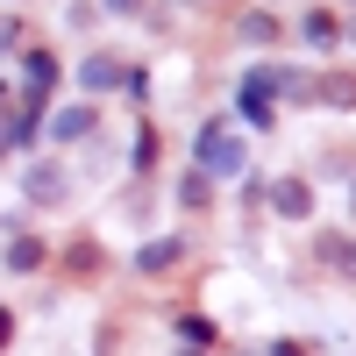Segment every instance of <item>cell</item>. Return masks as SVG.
Masks as SVG:
<instances>
[{"instance_id": "obj_1", "label": "cell", "mask_w": 356, "mask_h": 356, "mask_svg": "<svg viewBox=\"0 0 356 356\" xmlns=\"http://www.w3.org/2000/svg\"><path fill=\"white\" fill-rule=\"evenodd\" d=\"M193 164L207 178H243L250 171V150H243V136L214 114V122H200V136H193Z\"/></svg>"}, {"instance_id": "obj_2", "label": "cell", "mask_w": 356, "mask_h": 356, "mask_svg": "<svg viewBox=\"0 0 356 356\" xmlns=\"http://www.w3.org/2000/svg\"><path fill=\"white\" fill-rule=\"evenodd\" d=\"M22 193H29V207H65V200H72V171L43 157V164L22 171Z\"/></svg>"}, {"instance_id": "obj_3", "label": "cell", "mask_w": 356, "mask_h": 356, "mask_svg": "<svg viewBox=\"0 0 356 356\" xmlns=\"http://www.w3.org/2000/svg\"><path fill=\"white\" fill-rule=\"evenodd\" d=\"M171 264H186V228H171V235H150V243L136 250V271H143V278H164Z\"/></svg>"}, {"instance_id": "obj_4", "label": "cell", "mask_w": 356, "mask_h": 356, "mask_svg": "<svg viewBox=\"0 0 356 356\" xmlns=\"http://www.w3.org/2000/svg\"><path fill=\"white\" fill-rule=\"evenodd\" d=\"M243 79L264 86V93H285V100H314V79H307V72H292V65H250Z\"/></svg>"}, {"instance_id": "obj_5", "label": "cell", "mask_w": 356, "mask_h": 356, "mask_svg": "<svg viewBox=\"0 0 356 356\" xmlns=\"http://www.w3.org/2000/svg\"><path fill=\"white\" fill-rule=\"evenodd\" d=\"M79 86L86 93H122V86H136V72L122 57H79Z\"/></svg>"}, {"instance_id": "obj_6", "label": "cell", "mask_w": 356, "mask_h": 356, "mask_svg": "<svg viewBox=\"0 0 356 356\" xmlns=\"http://www.w3.org/2000/svg\"><path fill=\"white\" fill-rule=\"evenodd\" d=\"M271 214L278 221H307L314 214V186H307V178H278V186H271Z\"/></svg>"}, {"instance_id": "obj_7", "label": "cell", "mask_w": 356, "mask_h": 356, "mask_svg": "<svg viewBox=\"0 0 356 356\" xmlns=\"http://www.w3.org/2000/svg\"><path fill=\"white\" fill-rule=\"evenodd\" d=\"M235 114H243L250 129H271V122H278V114H271V93H264V86H250V79L235 86Z\"/></svg>"}, {"instance_id": "obj_8", "label": "cell", "mask_w": 356, "mask_h": 356, "mask_svg": "<svg viewBox=\"0 0 356 356\" xmlns=\"http://www.w3.org/2000/svg\"><path fill=\"white\" fill-rule=\"evenodd\" d=\"M43 129H50L57 143H79V136H93V107H86V100H79V107H57Z\"/></svg>"}, {"instance_id": "obj_9", "label": "cell", "mask_w": 356, "mask_h": 356, "mask_svg": "<svg viewBox=\"0 0 356 356\" xmlns=\"http://www.w3.org/2000/svg\"><path fill=\"white\" fill-rule=\"evenodd\" d=\"M300 36H307L314 50H335V43H342V22H335L328 8H307V15H300Z\"/></svg>"}, {"instance_id": "obj_10", "label": "cell", "mask_w": 356, "mask_h": 356, "mask_svg": "<svg viewBox=\"0 0 356 356\" xmlns=\"http://www.w3.org/2000/svg\"><path fill=\"white\" fill-rule=\"evenodd\" d=\"M314 93L328 100V107H356V79H349V72H328V79L314 86Z\"/></svg>"}, {"instance_id": "obj_11", "label": "cell", "mask_w": 356, "mask_h": 356, "mask_svg": "<svg viewBox=\"0 0 356 356\" xmlns=\"http://www.w3.org/2000/svg\"><path fill=\"white\" fill-rule=\"evenodd\" d=\"M36 264H43V243L36 235H15L8 243V271H36Z\"/></svg>"}, {"instance_id": "obj_12", "label": "cell", "mask_w": 356, "mask_h": 356, "mask_svg": "<svg viewBox=\"0 0 356 356\" xmlns=\"http://www.w3.org/2000/svg\"><path fill=\"white\" fill-rule=\"evenodd\" d=\"M243 43H278V15L250 8V15H243Z\"/></svg>"}, {"instance_id": "obj_13", "label": "cell", "mask_w": 356, "mask_h": 356, "mask_svg": "<svg viewBox=\"0 0 356 356\" xmlns=\"http://www.w3.org/2000/svg\"><path fill=\"white\" fill-rule=\"evenodd\" d=\"M178 207H193V214L207 207V171H200V164H193L186 178H178Z\"/></svg>"}, {"instance_id": "obj_14", "label": "cell", "mask_w": 356, "mask_h": 356, "mask_svg": "<svg viewBox=\"0 0 356 356\" xmlns=\"http://www.w3.org/2000/svg\"><path fill=\"white\" fill-rule=\"evenodd\" d=\"M178 342H193V349H207V342H214V328H207L200 314H186V321H178Z\"/></svg>"}, {"instance_id": "obj_15", "label": "cell", "mask_w": 356, "mask_h": 356, "mask_svg": "<svg viewBox=\"0 0 356 356\" xmlns=\"http://www.w3.org/2000/svg\"><path fill=\"white\" fill-rule=\"evenodd\" d=\"M15 150V107H0V157Z\"/></svg>"}, {"instance_id": "obj_16", "label": "cell", "mask_w": 356, "mask_h": 356, "mask_svg": "<svg viewBox=\"0 0 356 356\" xmlns=\"http://www.w3.org/2000/svg\"><path fill=\"white\" fill-rule=\"evenodd\" d=\"M328 257L342 264V271H356V243H328Z\"/></svg>"}, {"instance_id": "obj_17", "label": "cell", "mask_w": 356, "mask_h": 356, "mask_svg": "<svg viewBox=\"0 0 356 356\" xmlns=\"http://www.w3.org/2000/svg\"><path fill=\"white\" fill-rule=\"evenodd\" d=\"M107 15H143V0H100Z\"/></svg>"}, {"instance_id": "obj_18", "label": "cell", "mask_w": 356, "mask_h": 356, "mask_svg": "<svg viewBox=\"0 0 356 356\" xmlns=\"http://www.w3.org/2000/svg\"><path fill=\"white\" fill-rule=\"evenodd\" d=\"M8 342H15V314L0 307V349H8Z\"/></svg>"}, {"instance_id": "obj_19", "label": "cell", "mask_w": 356, "mask_h": 356, "mask_svg": "<svg viewBox=\"0 0 356 356\" xmlns=\"http://www.w3.org/2000/svg\"><path fill=\"white\" fill-rule=\"evenodd\" d=\"M15 43H22V29H15V22H0V50H15Z\"/></svg>"}, {"instance_id": "obj_20", "label": "cell", "mask_w": 356, "mask_h": 356, "mask_svg": "<svg viewBox=\"0 0 356 356\" xmlns=\"http://www.w3.org/2000/svg\"><path fill=\"white\" fill-rule=\"evenodd\" d=\"M271 356H307V349H292V342H271Z\"/></svg>"}, {"instance_id": "obj_21", "label": "cell", "mask_w": 356, "mask_h": 356, "mask_svg": "<svg viewBox=\"0 0 356 356\" xmlns=\"http://www.w3.org/2000/svg\"><path fill=\"white\" fill-rule=\"evenodd\" d=\"M178 356H207V349H193V342H178Z\"/></svg>"}, {"instance_id": "obj_22", "label": "cell", "mask_w": 356, "mask_h": 356, "mask_svg": "<svg viewBox=\"0 0 356 356\" xmlns=\"http://www.w3.org/2000/svg\"><path fill=\"white\" fill-rule=\"evenodd\" d=\"M349 221H356V186H349Z\"/></svg>"}, {"instance_id": "obj_23", "label": "cell", "mask_w": 356, "mask_h": 356, "mask_svg": "<svg viewBox=\"0 0 356 356\" xmlns=\"http://www.w3.org/2000/svg\"><path fill=\"white\" fill-rule=\"evenodd\" d=\"M342 36H349V43H356V22H349V29H342Z\"/></svg>"}]
</instances>
